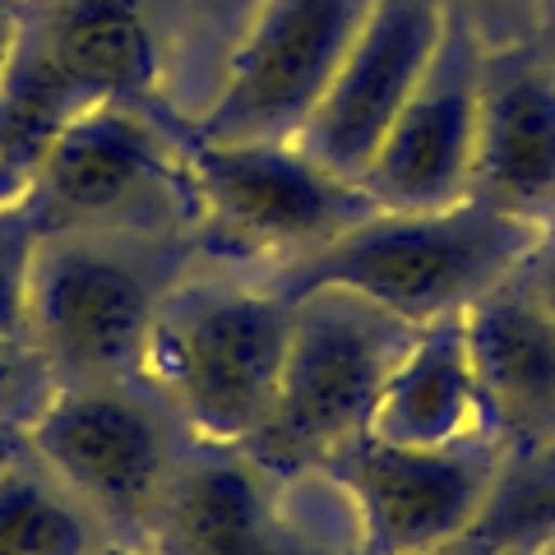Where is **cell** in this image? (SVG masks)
Here are the masks:
<instances>
[{
  "instance_id": "21",
  "label": "cell",
  "mask_w": 555,
  "mask_h": 555,
  "mask_svg": "<svg viewBox=\"0 0 555 555\" xmlns=\"http://www.w3.org/2000/svg\"><path fill=\"white\" fill-rule=\"evenodd\" d=\"M440 5L473 24L486 38V47H500V42L532 38V20L542 0H440Z\"/></svg>"
},
{
  "instance_id": "10",
  "label": "cell",
  "mask_w": 555,
  "mask_h": 555,
  "mask_svg": "<svg viewBox=\"0 0 555 555\" xmlns=\"http://www.w3.org/2000/svg\"><path fill=\"white\" fill-rule=\"evenodd\" d=\"M371 0H255L222 56L214 98L185 134L218 144H287L320 107Z\"/></svg>"
},
{
  "instance_id": "2",
  "label": "cell",
  "mask_w": 555,
  "mask_h": 555,
  "mask_svg": "<svg viewBox=\"0 0 555 555\" xmlns=\"http://www.w3.org/2000/svg\"><path fill=\"white\" fill-rule=\"evenodd\" d=\"M292 301L264 283L177 278L144 343V385L204 449H246L273 412Z\"/></svg>"
},
{
  "instance_id": "4",
  "label": "cell",
  "mask_w": 555,
  "mask_h": 555,
  "mask_svg": "<svg viewBox=\"0 0 555 555\" xmlns=\"http://www.w3.org/2000/svg\"><path fill=\"white\" fill-rule=\"evenodd\" d=\"M416 328L352 292H306L292 301V338L273 412L241 449L278 481L320 473L371 426L375 398Z\"/></svg>"
},
{
  "instance_id": "18",
  "label": "cell",
  "mask_w": 555,
  "mask_h": 555,
  "mask_svg": "<svg viewBox=\"0 0 555 555\" xmlns=\"http://www.w3.org/2000/svg\"><path fill=\"white\" fill-rule=\"evenodd\" d=\"M42 228L24 199L0 204V338H28L33 278H38Z\"/></svg>"
},
{
  "instance_id": "9",
  "label": "cell",
  "mask_w": 555,
  "mask_h": 555,
  "mask_svg": "<svg viewBox=\"0 0 555 555\" xmlns=\"http://www.w3.org/2000/svg\"><path fill=\"white\" fill-rule=\"evenodd\" d=\"M320 473L334 481L371 555H436L491 524L509 463L486 430L454 444L361 436Z\"/></svg>"
},
{
  "instance_id": "20",
  "label": "cell",
  "mask_w": 555,
  "mask_h": 555,
  "mask_svg": "<svg viewBox=\"0 0 555 555\" xmlns=\"http://www.w3.org/2000/svg\"><path fill=\"white\" fill-rule=\"evenodd\" d=\"M56 393L47 357L28 338H0V422L28 430Z\"/></svg>"
},
{
  "instance_id": "11",
  "label": "cell",
  "mask_w": 555,
  "mask_h": 555,
  "mask_svg": "<svg viewBox=\"0 0 555 555\" xmlns=\"http://www.w3.org/2000/svg\"><path fill=\"white\" fill-rule=\"evenodd\" d=\"M481 61L486 38L467 20L449 14L444 38L416 93L357 177L375 208L430 214V208H454L467 199L481 116Z\"/></svg>"
},
{
  "instance_id": "28",
  "label": "cell",
  "mask_w": 555,
  "mask_h": 555,
  "mask_svg": "<svg viewBox=\"0 0 555 555\" xmlns=\"http://www.w3.org/2000/svg\"><path fill=\"white\" fill-rule=\"evenodd\" d=\"M24 454H28V436H24L20 426H5V422H0V473H5V467H14Z\"/></svg>"
},
{
  "instance_id": "1",
  "label": "cell",
  "mask_w": 555,
  "mask_h": 555,
  "mask_svg": "<svg viewBox=\"0 0 555 555\" xmlns=\"http://www.w3.org/2000/svg\"><path fill=\"white\" fill-rule=\"evenodd\" d=\"M542 241L546 232L473 199L430 214L375 208L328 246L264 273L259 283L283 301H301L306 292L324 287L352 292L422 328L444 315H467L481 297L505 287Z\"/></svg>"
},
{
  "instance_id": "12",
  "label": "cell",
  "mask_w": 555,
  "mask_h": 555,
  "mask_svg": "<svg viewBox=\"0 0 555 555\" xmlns=\"http://www.w3.org/2000/svg\"><path fill=\"white\" fill-rule=\"evenodd\" d=\"M444 24L449 10L440 0H371L334 83L301 126L297 144L328 171L357 181L416 93L444 38Z\"/></svg>"
},
{
  "instance_id": "27",
  "label": "cell",
  "mask_w": 555,
  "mask_h": 555,
  "mask_svg": "<svg viewBox=\"0 0 555 555\" xmlns=\"http://www.w3.org/2000/svg\"><path fill=\"white\" fill-rule=\"evenodd\" d=\"M495 528H500V524H495ZM486 555H546V551H542V542H537V537H524V532H505V528H500L495 546L486 551Z\"/></svg>"
},
{
  "instance_id": "7",
  "label": "cell",
  "mask_w": 555,
  "mask_h": 555,
  "mask_svg": "<svg viewBox=\"0 0 555 555\" xmlns=\"http://www.w3.org/2000/svg\"><path fill=\"white\" fill-rule=\"evenodd\" d=\"M28 454L89 509L112 542L149 546L158 509L190 449L158 393L139 379L56 385L28 430Z\"/></svg>"
},
{
  "instance_id": "16",
  "label": "cell",
  "mask_w": 555,
  "mask_h": 555,
  "mask_svg": "<svg viewBox=\"0 0 555 555\" xmlns=\"http://www.w3.org/2000/svg\"><path fill=\"white\" fill-rule=\"evenodd\" d=\"M481 430V389L463 315L422 324L375 398L366 436L389 444H454Z\"/></svg>"
},
{
  "instance_id": "24",
  "label": "cell",
  "mask_w": 555,
  "mask_h": 555,
  "mask_svg": "<svg viewBox=\"0 0 555 555\" xmlns=\"http://www.w3.org/2000/svg\"><path fill=\"white\" fill-rule=\"evenodd\" d=\"M24 38V0H0V93L14 75V56H20Z\"/></svg>"
},
{
  "instance_id": "13",
  "label": "cell",
  "mask_w": 555,
  "mask_h": 555,
  "mask_svg": "<svg viewBox=\"0 0 555 555\" xmlns=\"http://www.w3.org/2000/svg\"><path fill=\"white\" fill-rule=\"evenodd\" d=\"M467 199L555 232V61L537 42L486 47Z\"/></svg>"
},
{
  "instance_id": "25",
  "label": "cell",
  "mask_w": 555,
  "mask_h": 555,
  "mask_svg": "<svg viewBox=\"0 0 555 555\" xmlns=\"http://www.w3.org/2000/svg\"><path fill=\"white\" fill-rule=\"evenodd\" d=\"M28 190V167L20 158V149H14V139L5 130V116H0V204L20 199Z\"/></svg>"
},
{
  "instance_id": "19",
  "label": "cell",
  "mask_w": 555,
  "mask_h": 555,
  "mask_svg": "<svg viewBox=\"0 0 555 555\" xmlns=\"http://www.w3.org/2000/svg\"><path fill=\"white\" fill-rule=\"evenodd\" d=\"M283 509L297 532V555H371L357 542L343 495L324 473H301L283 481Z\"/></svg>"
},
{
  "instance_id": "23",
  "label": "cell",
  "mask_w": 555,
  "mask_h": 555,
  "mask_svg": "<svg viewBox=\"0 0 555 555\" xmlns=\"http://www.w3.org/2000/svg\"><path fill=\"white\" fill-rule=\"evenodd\" d=\"M518 278H524L528 292L551 310V320H555V232L528 255V264L518 269Z\"/></svg>"
},
{
  "instance_id": "29",
  "label": "cell",
  "mask_w": 555,
  "mask_h": 555,
  "mask_svg": "<svg viewBox=\"0 0 555 555\" xmlns=\"http://www.w3.org/2000/svg\"><path fill=\"white\" fill-rule=\"evenodd\" d=\"M495 537H500V528H495V524H486V528H477L473 537H463V542L444 546V551H436V555H486V551L495 546Z\"/></svg>"
},
{
  "instance_id": "30",
  "label": "cell",
  "mask_w": 555,
  "mask_h": 555,
  "mask_svg": "<svg viewBox=\"0 0 555 555\" xmlns=\"http://www.w3.org/2000/svg\"><path fill=\"white\" fill-rule=\"evenodd\" d=\"M93 555H158L153 546H139V542H107V546H98Z\"/></svg>"
},
{
  "instance_id": "8",
  "label": "cell",
  "mask_w": 555,
  "mask_h": 555,
  "mask_svg": "<svg viewBox=\"0 0 555 555\" xmlns=\"http://www.w3.org/2000/svg\"><path fill=\"white\" fill-rule=\"evenodd\" d=\"M185 167L199 236L228 259L264 264V273L328 246L375 214L366 190L315 163L297 139L218 144L185 134Z\"/></svg>"
},
{
  "instance_id": "5",
  "label": "cell",
  "mask_w": 555,
  "mask_h": 555,
  "mask_svg": "<svg viewBox=\"0 0 555 555\" xmlns=\"http://www.w3.org/2000/svg\"><path fill=\"white\" fill-rule=\"evenodd\" d=\"M167 51L149 0H24V38L0 116L28 167L69 120L112 102H163Z\"/></svg>"
},
{
  "instance_id": "15",
  "label": "cell",
  "mask_w": 555,
  "mask_h": 555,
  "mask_svg": "<svg viewBox=\"0 0 555 555\" xmlns=\"http://www.w3.org/2000/svg\"><path fill=\"white\" fill-rule=\"evenodd\" d=\"M158 555H297L283 481L241 449L195 444L158 509Z\"/></svg>"
},
{
  "instance_id": "26",
  "label": "cell",
  "mask_w": 555,
  "mask_h": 555,
  "mask_svg": "<svg viewBox=\"0 0 555 555\" xmlns=\"http://www.w3.org/2000/svg\"><path fill=\"white\" fill-rule=\"evenodd\" d=\"M528 42H537V51H542L546 61H555V0H542V5H537V20H532V38Z\"/></svg>"
},
{
  "instance_id": "3",
  "label": "cell",
  "mask_w": 555,
  "mask_h": 555,
  "mask_svg": "<svg viewBox=\"0 0 555 555\" xmlns=\"http://www.w3.org/2000/svg\"><path fill=\"white\" fill-rule=\"evenodd\" d=\"M177 278L181 232H51L33 278L28 343L56 385L139 379L153 315Z\"/></svg>"
},
{
  "instance_id": "14",
  "label": "cell",
  "mask_w": 555,
  "mask_h": 555,
  "mask_svg": "<svg viewBox=\"0 0 555 555\" xmlns=\"http://www.w3.org/2000/svg\"><path fill=\"white\" fill-rule=\"evenodd\" d=\"M481 389L486 436L500 444L509 473L542 463L555 449V320L509 278L463 315Z\"/></svg>"
},
{
  "instance_id": "32",
  "label": "cell",
  "mask_w": 555,
  "mask_h": 555,
  "mask_svg": "<svg viewBox=\"0 0 555 555\" xmlns=\"http://www.w3.org/2000/svg\"><path fill=\"white\" fill-rule=\"evenodd\" d=\"M250 5H255V0H250Z\"/></svg>"
},
{
  "instance_id": "31",
  "label": "cell",
  "mask_w": 555,
  "mask_h": 555,
  "mask_svg": "<svg viewBox=\"0 0 555 555\" xmlns=\"http://www.w3.org/2000/svg\"><path fill=\"white\" fill-rule=\"evenodd\" d=\"M542 551H546V555H555V528L542 537Z\"/></svg>"
},
{
  "instance_id": "17",
  "label": "cell",
  "mask_w": 555,
  "mask_h": 555,
  "mask_svg": "<svg viewBox=\"0 0 555 555\" xmlns=\"http://www.w3.org/2000/svg\"><path fill=\"white\" fill-rule=\"evenodd\" d=\"M107 542L98 518L33 454L0 473V555H93Z\"/></svg>"
},
{
  "instance_id": "22",
  "label": "cell",
  "mask_w": 555,
  "mask_h": 555,
  "mask_svg": "<svg viewBox=\"0 0 555 555\" xmlns=\"http://www.w3.org/2000/svg\"><path fill=\"white\" fill-rule=\"evenodd\" d=\"M514 473H532L537 477V491H532V500H528V509H524V532L528 537H542L555 528V449L542 459V463H532V467H514Z\"/></svg>"
},
{
  "instance_id": "6",
  "label": "cell",
  "mask_w": 555,
  "mask_h": 555,
  "mask_svg": "<svg viewBox=\"0 0 555 555\" xmlns=\"http://www.w3.org/2000/svg\"><path fill=\"white\" fill-rule=\"evenodd\" d=\"M20 199L42 236L195 228L185 120H171L163 102H112L83 112L42 149Z\"/></svg>"
}]
</instances>
